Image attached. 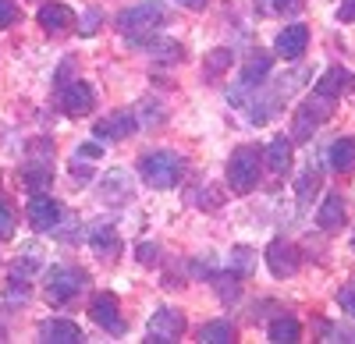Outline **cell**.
Returning <instances> with one entry per match:
<instances>
[{
    "instance_id": "d6a6232c",
    "label": "cell",
    "mask_w": 355,
    "mask_h": 344,
    "mask_svg": "<svg viewBox=\"0 0 355 344\" xmlns=\"http://www.w3.org/2000/svg\"><path fill=\"white\" fill-rule=\"evenodd\" d=\"M338 21H355V0H341V8H338Z\"/></svg>"
},
{
    "instance_id": "7a4b0ae2",
    "label": "cell",
    "mask_w": 355,
    "mask_h": 344,
    "mask_svg": "<svg viewBox=\"0 0 355 344\" xmlns=\"http://www.w3.org/2000/svg\"><path fill=\"white\" fill-rule=\"evenodd\" d=\"M139 174L150 188H174L185 174V160L171 153V150H157V153H146L139 160Z\"/></svg>"
},
{
    "instance_id": "5b68a950",
    "label": "cell",
    "mask_w": 355,
    "mask_h": 344,
    "mask_svg": "<svg viewBox=\"0 0 355 344\" xmlns=\"http://www.w3.org/2000/svg\"><path fill=\"white\" fill-rule=\"evenodd\" d=\"M146 341L150 344H167V341H178L185 334V316L178 309H157L150 316V327H146Z\"/></svg>"
},
{
    "instance_id": "ffe728a7",
    "label": "cell",
    "mask_w": 355,
    "mask_h": 344,
    "mask_svg": "<svg viewBox=\"0 0 355 344\" xmlns=\"http://www.w3.org/2000/svg\"><path fill=\"white\" fill-rule=\"evenodd\" d=\"M270 68H274V57L256 50L249 61H245V68H242V85H245V89H249V85H259L266 75H270Z\"/></svg>"
},
{
    "instance_id": "6da1fadb",
    "label": "cell",
    "mask_w": 355,
    "mask_h": 344,
    "mask_svg": "<svg viewBox=\"0 0 355 344\" xmlns=\"http://www.w3.org/2000/svg\"><path fill=\"white\" fill-rule=\"evenodd\" d=\"M167 18V8L164 0H139V4L125 8L121 15H117V28L135 43V39H146L150 33H157V28L164 25Z\"/></svg>"
},
{
    "instance_id": "1f68e13d",
    "label": "cell",
    "mask_w": 355,
    "mask_h": 344,
    "mask_svg": "<svg viewBox=\"0 0 355 344\" xmlns=\"http://www.w3.org/2000/svg\"><path fill=\"white\" fill-rule=\"evenodd\" d=\"M78 156H82V160H96V156H103V146H100V142H89V146H78Z\"/></svg>"
},
{
    "instance_id": "52a82bcc",
    "label": "cell",
    "mask_w": 355,
    "mask_h": 344,
    "mask_svg": "<svg viewBox=\"0 0 355 344\" xmlns=\"http://www.w3.org/2000/svg\"><path fill=\"white\" fill-rule=\"evenodd\" d=\"M93 103H96V93H93L89 82L75 78V82L61 85V107H64V114H71V118H82L85 110H93Z\"/></svg>"
},
{
    "instance_id": "277c9868",
    "label": "cell",
    "mask_w": 355,
    "mask_h": 344,
    "mask_svg": "<svg viewBox=\"0 0 355 344\" xmlns=\"http://www.w3.org/2000/svg\"><path fill=\"white\" fill-rule=\"evenodd\" d=\"M85 284H89L85 270H78V266H57L46 277V302L64 305V302H71V298H78L85 291Z\"/></svg>"
},
{
    "instance_id": "484cf974",
    "label": "cell",
    "mask_w": 355,
    "mask_h": 344,
    "mask_svg": "<svg viewBox=\"0 0 355 344\" xmlns=\"http://www.w3.org/2000/svg\"><path fill=\"white\" fill-rule=\"evenodd\" d=\"M114 188L121 192V199H128V195H132V181H128V174H121V170H117V174H110V178L103 181V199H114Z\"/></svg>"
},
{
    "instance_id": "4fadbf2b",
    "label": "cell",
    "mask_w": 355,
    "mask_h": 344,
    "mask_svg": "<svg viewBox=\"0 0 355 344\" xmlns=\"http://www.w3.org/2000/svg\"><path fill=\"white\" fill-rule=\"evenodd\" d=\"M57 220H61V206H57L50 195L36 192L33 199H28V224H33L36 231H50Z\"/></svg>"
},
{
    "instance_id": "f546056e",
    "label": "cell",
    "mask_w": 355,
    "mask_h": 344,
    "mask_svg": "<svg viewBox=\"0 0 355 344\" xmlns=\"http://www.w3.org/2000/svg\"><path fill=\"white\" fill-rule=\"evenodd\" d=\"M96 28H100V11L93 8L89 15H82V25H78V33H82V36H93Z\"/></svg>"
},
{
    "instance_id": "83f0119b",
    "label": "cell",
    "mask_w": 355,
    "mask_h": 344,
    "mask_svg": "<svg viewBox=\"0 0 355 344\" xmlns=\"http://www.w3.org/2000/svg\"><path fill=\"white\" fill-rule=\"evenodd\" d=\"M15 235V213L8 203H0V238H11Z\"/></svg>"
},
{
    "instance_id": "8fae6325",
    "label": "cell",
    "mask_w": 355,
    "mask_h": 344,
    "mask_svg": "<svg viewBox=\"0 0 355 344\" xmlns=\"http://www.w3.org/2000/svg\"><path fill=\"white\" fill-rule=\"evenodd\" d=\"M266 266H270L274 277H291V273H299V252H295L291 242H270L266 245Z\"/></svg>"
},
{
    "instance_id": "4316f807",
    "label": "cell",
    "mask_w": 355,
    "mask_h": 344,
    "mask_svg": "<svg viewBox=\"0 0 355 344\" xmlns=\"http://www.w3.org/2000/svg\"><path fill=\"white\" fill-rule=\"evenodd\" d=\"M18 21V4L15 0H0V28H11Z\"/></svg>"
},
{
    "instance_id": "8992f818",
    "label": "cell",
    "mask_w": 355,
    "mask_h": 344,
    "mask_svg": "<svg viewBox=\"0 0 355 344\" xmlns=\"http://www.w3.org/2000/svg\"><path fill=\"white\" fill-rule=\"evenodd\" d=\"M331 103H334V100H323V96H316V93H313V96L299 107V114H295V138L313 135V128H316L320 121H327Z\"/></svg>"
},
{
    "instance_id": "3957f363",
    "label": "cell",
    "mask_w": 355,
    "mask_h": 344,
    "mask_svg": "<svg viewBox=\"0 0 355 344\" xmlns=\"http://www.w3.org/2000/svg\"><path fill=\"white\" fill-rule=\"evenodd\" d=\"M256 181H259V153L252 146H239L227 160V185L231 192L245 195L256 188Z\"/></svg>"
},
{
    "instance_id": "4dcf8cb0",
    "label": "cell",
    "mask_w": 355,
    "mask_h": 344,
    "mask_svg": "<svg viewBox=\"0 0 355 344\" xmlns=\"http://www.w3.org/2000/svg\"><path fill=\"white\" fill-rule=\"evenodd\" d=\"M139 263H146V266H157V245H139Z\"/></svg>"
},
{
    "instance_id": "44dd1931",
    "label": "cell",
    "mask_w": 355,
    "mask_h": 344,
    "mask_svg": "<svg viewBox=\"0 0 355 344\" xmlns=\"http://www.w3.org/2000/svg\"><path fill=\"white\" fill-rule=\"evenodd\" d=\"M199 341L202 344H231L234 341V327L227 320H210L199 327Z\"/></svg>"
},
{
    "instance_id": "f1b7e54d",
    "label": "cell",
    "mask_w": 355,
    "mask_h": 344,
    "mask_svg": "<svg viewBox=\"0 0 355 344\" xmlns=\"http://www.w3.org/2000/svg\"><path fill=\"white\" fill-rule=\"evenodd\" d=\"M338 302H341V309L348 312V316L355 320V284H348V288L338 291Z\"/></svg>"
},
{
    "instance_id": "7402d4cb",
    "label": "cell",
    "mask_w": 355,
    "mask_h": 344,
    "mask_svg": "<svg viewBox=\"0 0 355 344\" xmlns=\"http://www.w3.org/2000/svg\"><path fill=\"white\" fill-rule=\"evenodd\" d=\"M266 334H270V341H274V344H295V341L302 337V327H299V320L281 316V320H274V323H270V330H266Z\"/></svg>"
},
{
    "instance_id": "e575fe53",
    "label": "cell",
    "mask_w": 355,
    "mask_h": 344,
    "mask_svg": "<svg viewBox=\"0 0 355 344\" xmlns=\"http://www.w3.org/2000/svg\"><path fill=\"white\" fill-rule=\"evenodd\" d=\"M274 4H277V8H288V4H295V0H274Z\"/></svg>"
},
{
    "instance_id": "ba28073f",
    "label": "cell",
    "mask_w": 355,
    "mask_h": 344,
    "mask_svg": "<svg viewBox=\"0 0 355 344\" xmlns=\"http://www.w3.org/2000/svg\"><path fill=\"white\" fill-rule=\"evenodd\" d=\"M355 89V75L348 68H327L320 75V82L313 85V93L323 96V100H338V96H348Z\"/></svg>"
},
{
    "instance_id": "d4e9b609",
    "label": "cell",
    "mask_w": 355,
    "mask_h": 344,
    "mask_svg": "<svg viewBox=\"0 0 355 344\" xmlns=\"http://www.w3.org/2000/svg\"><path fill=\"white\" fill-rule=\"evenodd\" d=\"M231 50H224V46H217V50H210V57H206V71L210 75H220V71H227L231 68Z\"/></svg>"
},
{
    "instance_id": "d590c367",
    "label": "cell",
    "mask_w": 355,
    "mask_h": 344,
    "mask_svg": "<svg viewBox=\"0 0 355 344\" xmlns=\"http://www.w3.org/2000/svg\"><path fill=\"white\" fill-rule=\"evenodd\" d=\"M352 248H355V238H352Z\"/></svg>"
},
{
    "instance_id": "9a60e30c",
    "label": "cell",
    "mask_w": 355,
    "mask_h": 344,
    "mask_svg": "<svg viewBox=\"0 0 355 344\" xmlns=\"http://www.w3.org/2000/svg\"><path fill=\"white\" fill-rule=\"evenodd\" d=\"M40 337L46 344H82L85 341L82 330H78V323H71V320H46L40 327Z\"/></svg>"
},
{
    "instance_id": "ac0fdd59",
    "label": "cell",
    "mask_w": 355,
    "mask_h": 344,
    "mask_svg": "<svg viewBox=\"0 0 355 344\" xmlns=\"http://www.w3.org/2000/svg\"><path fill=\"white\" fill-rule=\"evenodd\" d=\"M40 25L46 28V33H64L68 25H75V15L64 4H43L40 8Z\"/></svg>"
},
{
    "instance_id": "603a6c76",
    "label": "cell",
    "mask_w": 355,
    "mask_h": 344,
    "mask_svg": "<svg viewBox=\"0 0 355 344\" xmlns=\"http://www.w3.org/2000/svg\"><path fill=\"white\" fill-rule=\"evenodd\" d=\"M252 263L256 260H252V248L249 245H234L231 248V273L234 277H249L252 273Z\"/></svg>"
},
{
    "instance_id": "7c38bea8",
    "label": "cell",
    "mask_w": 355,
    "mask_h": 344,
    "mask_svg": "<svg viewBox=\"0 0 355 344\" xmlns=\"http://www.w3.org/2000/svg\"><path fill=\"white\" fill-rule=\"evenodd\" d=\"M306 43H309V28L295 21V25H284L277 33L274 50H277V57H284V61H295V57L306 53Z\"/></svg>"
},
{
    "instance_id": "d6986e66",
    "label": "cell",
    "mask_w": 355,
    "mask_h": 344,
    "mask_svg": "<svg viewBox=\"0 0 355 344\" xmlns=\"http://www.w3.org/2000/svg\"><path fill=\"white\" fill-rule=\"evenodd\" d=\"M266 167H270L274 174H284L291 167V138L288 135L270 138V146H266Z\"/></svg>"
},
{
    "instance_id": "30bf717a",
    "label": "cell",
    "mask_w": 355,
    "mask_h": 344,
    "mask_svg": "<svg viewBox=\"0 0 355 344\" xmlns=\"http://www.w3.org/2000/svg\"><path fill=\"white\" fill-rule=\"evenodd\" d=\"M89 316H93L107 334H125V320H121V312H117V298L110 291H100L93 298V305H89Z\"/></svg>"
},
{
    "instance_id": "cb8c5ba5",
    "label": "cell",
    "mask_w": 355,
    "mask_h": 344,
    "mask_svg": "<svg viewBox=\"0 0 355 344\" xmlns=\"http://www.w3.org/2000/svg\"><path fill=\"white\" fill-rule=\"evenodd\" d=\"M50 178H53V170H50L46 163H28V167H25V185H28V188H40V192H43V188L50 185Z\"/></svg>"
},
{
    "instance_id": "e0dca14e",
    "label": "cell",
    "mask_w": 355,
    "mask_h": 344,
    "mask_svg": "<svg viewBox=\"0 0 355 344\" xmlns=\"http://www.w3.org/2000/svg\"><path fill=\"white\" fill-rule=\"evenodd\" d=\"M327 160H331V167L338 170V174H352V170H355V138H348V135L334 138Z\"/></svg>"
},
{
    "instance_id": "2e32d148",
    "label": "cell",
    "mask_w": 355,
    "mask_h": 344,
    "mask_svg": "<svg viewBox=\"0 0 355 344\" xmlns=\"http://www.w3.org/2000/svg\"><path fill=\"white\" fill-rule=\"evenodd\" d=\"M345 213H348V206H345L341 192H331L327 199H323L320 213H316V224L323 227V231H338V227L345 224Z\"/></svg>"
},
{
    "instance_id": "836d02e7",
    "label": "cell",
    "mask_w": 355,
    "mask_h": 344,
    "mask_svg": "<svg viewBox=\"0 0 355 344\" xmlns=\"http://www.w3.org/2000/svg\"><path fill=\"white\" fill-rule=\"evenodd\" d=\"M178 4H182V8H189V11H202L206 4H210V0H178Z\"/></svg>"
},
{
    "instance_id": "5bb4252c",
    "label": "cell",
    "mask_w": 355,
    "mask_h": 344,
    "mask_svg": "<svg viewBox=\"0 0 355 344\" xmlns=\"http://www.w3.org/2000/svg\"><path fill=\"white\" fill-rule=\"evenodd\" d=\"M89 245L100 260H117V252H121V238L110 224H93V231H89Z\"/></svg>"
},
{
    "instance_id": "9c48e42d",
    "label": "cell",
    "mask_w": 355,
    "mask_h": 344,
    "mask_svg": "<svg viewBox=\"0 0 355 344\" xmlns=\"http://www.w3.org/2000/svg\"><path fill=\"white\" fill-rule=\"evenodd\" d=\"M135 128H139V121L132 118L128 110H121V114H110V118H100L93 125V135L103 138V142H121V138H132Z\"/></svg>"
}]
</instances>
